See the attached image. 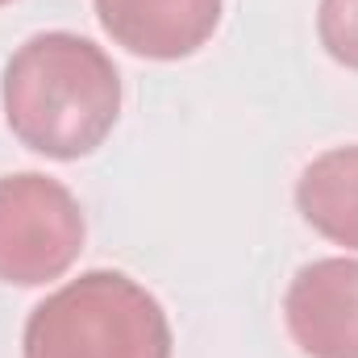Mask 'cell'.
Returning <instances> with one entry per match:
<instances>
[{
	"mask_svg": "<svg viewBox=\"0 0 358 358\" xmlns=\"http://www.w3.org/2000/svg\"><path fill=\"white\" fill-rule=\"evenodd\" d=\"M317 38L334 63L358 71V0H321Z\"/></svg>",
	"mask_w": 358,
	"mask_h": 358,
	"instance_id": "7",
	"label": "cell"
},
{
	"mask_svg": "<svg viewBox=\"0 0 358 358\" xmlns=\"http://www.w3.org/2000/svg\"><path fill=\"white\" fill-rule=\"evenodd\" d=\"M84 208L50 176L0 179V283L38 287L67 275L84 250Z\"/></svg>",
	"mask_w": 358,
	"mask_h": 358,
	"instance_id": "3",
	"label": "cell"
},
{
	"mask_svg": "<svg viewBox=\"0 0 358 358\" xmlns=\"http://www.w3.org/2000/svg\"><path fill=\"white\" fill-rule=\"evenodd\" d=\"M104 34L138 59L176 63L221 25V0H92Z\"/></svg>",
	"mask_w": 358,
	"mask_h": 358,
	"instance_id": "5",
	"label": "cell"
},
{
	"mask_svg": "<svg viewBox=\"0 0 358 358\" xmlns=\"http://www.w3.org/2000/svg\"><path fill=\"white\" fill-rule=\"evenodd\" d=\"M300 217L329 242L358 250V146L325 150L296 183Z\"/></svg>",
	"mask_w": 358,
	"mask_h": 358,
	"instance_id": "6",
	"label": "cell"
},
{
	"mask_svg": "<svg viewBox=\"0 0 358 358\" xmlns=\"http://www.w3.org/2000/svg\"><path fill=\"white\" fill-rule=\"evenodd\" d=\"M163 304L121 271H88L25 321L21 358H171Z\"/></svg>",
	"mask_w": 358,
	"mask_h": 358,
	"instance_id": "2",
	"label": "cell"
},
{
	"mask_svg": "<svg viewBox=\"0 0 358 358\" xmlns=\"http://www.w3.org/2000/svg\"><path fill=\"white\" fill-rule=\"evenodd\" d=\"M283 321L308 358H358V263L317 259L300 267L283 296Z\"/></svg>",
	"mask_w": 358,
	"mask_h": 358,
	"instance_id": "4",
	"label": "cell"
},
{
	"mask_svg": "<svg viewBox=\"0 0 358 358\" xmlns=\"http://www.w3.org/2000/svg\"><path fill=\"white\" fill-rule=\"evenodd\" d=\"M4 121L34 155L71 163L113 134L121 117V76L113 59L80 34H34L4 63Z\"/></svg>",
	"mask_w": 358,
	"mask_h": 358,
	"instance_id": "1",
	"label": "cell"
},
{
	"mask_svg": "<svg viewBox=\"0 0 358 358\" xmlns=\"http://www.w3.org/2000/svg\"><path fill=\"white\" fill-rule=\"evenodd\" d=\"M0 4H13V0H0Z\"/></svg>",
	"mask_w": 358,
	"mask_h": 358,
	"instance_id": "8",
	"label": "cell"
}]
</instances>
